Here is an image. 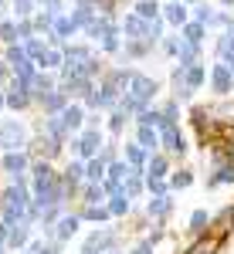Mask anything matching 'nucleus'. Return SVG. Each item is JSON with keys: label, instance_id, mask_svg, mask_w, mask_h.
I'll return each instance as SVG.
<instances>
[{"label": "nucleus", "instance_id": "aec40b11", "mask_svg": "<svg viewBox=\"0 0 234 254\" xmlns=\"http://www.w3.org/2000/svg\"><path fill=\"white\" fill-rule=\"evenodd\" d=\"M129 126H133V119L126 116L122 109H116V112L105 116V136H109V139H122V132H126Z\"/></svg>", "mask_w": 234, "mask_h": 254}, {"label": "nucleus", "instance_id": "8fccbe9b", "mask_svg": "<svg viewBox=\"0 0 234 254\" xmlns=\"http://www.w3.org/2000/svg\"><path fill=\"white\" fill-rule=\"evenodd\" d=\"M105 254H126V251H122V248H112V251H105Z\"/></svg>", "mask_w": 234, "mask_h": 254}, {"label": "nucleus", "instance_id": "de8ad7c7", "mask_svg": "<svg viewBox=\"0 0 234 254\" xmlns=\"http://www.w3.org/2000/svg\"><path fill=\"white\" fill-rule=\"evenodd\" d=\"M10 78H14V71H10V64H7V61H0V85H7Z\"/></svg>", "mask_w": 234, "mask_h": 254}, {"label": "nucleus", "instance_id": "72a5a7b5", "mask_svg": "<svg viewBox=\"0 0 234 254\" xmlns=\"http://www.w3.org/2000/svg\"><path fill=\"white\" fill-rule=\"evenodd\" d=\"M180 38H183V41H190V44H200V48H204L207 27H204V24H197V20H187V24L180 27Z\"/></svg>", "mask_w": 234, "mask_h": 254}, {"label": "nucleus", "instance_id": "412c9836", "mask_svg": "<svg viewBox=\"0 0 234 254\" xmlns=\"http://www.w3.org/2000/svg\"><path fill=\"white\" fill-rule=\"evenodd\" d=\"M194 180H197V173L190 170V166H176L173 173H170V193H183V190H190Z\"/></svg>", "mask_w": 234, "mask_h": 254}, {"label": "nucleus", "instance_id": "f704fd0d", "mask_svg": "<svg viewBox=\"0 0 234 254\" xmlns=\"http://www.w3.org/2000/svg\"><path fill=\"white\" fill-rule=\"evenodd\" d=\"M214 17H217V10L211 7V3H197V7H190V20H197V24H204L207 31H211V24H214Z\"/></svg>", "mask_w": 234, "mask_h": 254}, {"label": "nucleus", "instance_id": "c9c22d12", "mask_svg": "<svg viewBox=\"0 0 234 254\" xmlns=\"http://www.w3.org/2000/svg\"><path fill=\"white\" fill-rule=\"evenodd\" d=\"M136 126H153V129H159V126H163V112H159V105H150L146 112H139Z\"/></svg>", "mask_w": 234, "mask_h": 254}, {"label": "nucleus", "instance_id": "c85d7f7f", "mask_svg": "<svg viewBox=\"0 0 234 254\" xmlns=\"http://www.w3.org/2000/svg\"><path fill=\"white\" fill-rule=\"evenodd\" d=\"M78 200H81V203H105L109 193H105V187H102V183H88V180H85V183H81V190H78Z\"/></svg>", "mask_w": 234, "mask_h": 254}, {"label": "nucleus", "instance_id": "a211bd4d", "mask_svg": "<svg viewBox=\"0 0 234 254\" xmlns=\"http://www.w3.org/2000/svg\"><path fill=\"white\" fill-rule=\"evenodd\" d=\"M170 173H173V159L166 156L163 149H159V153H153V156H150V163H146V176H156V180H170Z\"/></svg>", "mask_w": 234, "mask_h": 254}, {"label": "nucleus", "instance_id": "1a4fd4ad", "mask_svg": "<svg viewBox=\"0 0 234 254\" xmlns=\"http://www.w3.org/2000/svg\"><path fill=\"white\" fill-rule=\"evenodd\" d=\"M176 193H163V196H146V203H143V214L150 217V220H170L176 207Z\"/></svg>", "mask_w": 234, "mask_h": 254}, {"label": "nucleus", "instance_id": "39448f33", "mask_svg": "<svg viewBox=\"0 0 234 254\" xmlns=\"http://www.w3.org/2000/svg\"><path fill=\"white\" fill-rule=\"evenodd\" d=\"M129 98H136L139 105H153V98L159 95V81L153 78V75H146V71H133V81H129V92H126Z\"/></svg>", "mask_w": 234, "mask_h": 254}, {"label": "nucleus", "instance_id": "6ab92c4d", "mask_svg": "<svg viewBox=\"0 0 234 254\" xmlns=\"http://www.w3.org/2000/svg\"><path fill=\"white\" fill-rule=\"evenodd\" d=\"M122 159H126L133 170H146V163H150V153L139 146L136 139H129V142H122Z\"/></svg>", "mask_w": 234, "mask_h": 254}, {"label": "nucleus", "instance_id": "423d86ee", "mask_svg": "<svg viewBox=\"0 0 234 254\" xmlns=\"http://www.w3.org/2000/svg\"><path fill=\"white\" fill-rule=\"evenodd\" d=\"M224 248H228V241L207 231V234L197 237V241H187V244H183L176 254H224Z\"/></svg>", "mask_w": 234, "mask_h": 254}, {"label": "nucleus", "instance_id": "37998d69", "mask_svg": "<svg viewBox=\"0 0 234 254\" xmlns=\"http://www.w3.org/2000/svg\"><path fill=\"white\" fill-rule=\"evenodd\" d=\"M126 254H156V248L150 244V241H146V237H139L133 248H126Z\"/></svg>", "mask_w": 234, "mask_h": 254}, {"label": "nucleus", "instance_id": "3c124183", "mask_svg": "<svg viewBox=\"0 0 234 254\" xmlns=\"http://www.w3.org/2000/svg\"><path fill=\"white\" fill-rule=\"evenodd\" d=\"M183 3H187V7H197V3H200V0H183Z\"/></svg>", "mask_w": 234, "mask_h": 254}, {"label": "nucleus", "instance_id": "f03ea898", "mask_svg": "<svg viewBox=\"0 0 234 254\" xmlns=\"http://www.w3.org/2000/svg\"><path fill=\"white\" fill-rule=\"evenodd\" d=\"M31 146V129L20 119H0V149L14 153V149H27Z\"/></svg>", "mask_w": 234, "mask_h": 254}, {"label": "nucleus", "instance_id": "4468645a", "mask_svg": "<svg viewBox=\"0 0 234 254\" xmlns=\"http://www.w3.org/2000/svg\"><path fill=\"white\" fill-rule=\"evenodd\" d=\"M170 88H173L170 95H173L180 105H187V102L194 98V88L187 85V75H183V68H180V64H170Z\"/></svg>", "mask_w": 234, "mask_h": 254}, {"label": "nucleus", "instance_id": "c03bdc74", "mask_svg": "<svg viewBox=\"0 0 234 254\" xmlns=\"http://www.w3.org/2000/svg\"><path fill=\"white\" fill-rule=\"evenodd\" d=\"M31 3H34V0H14V10H17V20H27V17H31Z\"/></svg>", "mask_w": 234, "mask_h": 254}, {"label": "nucleus", "instance_id": "f8f14e48", "mask_svg": "<svg viewBox=\"0 0 234 254\" xmlns=\"http://www.w3.org/2000/svg\"><path fill=\"white\" fill-rule=\"evenodd\" d=\"M211 220H214V214H211L207 207H197V210H190V217H187V237H190V241L204 237L207 231H211Z\"/></svg>", "mask_w": 234, "mask_h": 254}, {"label": "nucleus", "instance_id": "a18cd8bd", "mask_svg": "<svg viewBox=\"0 0 234 254\" xmlns=\"http://www.w3.org/2000/svg\"><path fill=\"white\" fill-rule=\"evenodd\" d=\"M221 153H224V159L234 166V136H228L224 142H221Z\"/></svg>", "mask_w": 234, "mask_h": 254}, {"label": "nucleus", "instance_id": "e433bc0d", "mask_svg": "<svg viewBox=\"0 0 234 254\" xmlns=\"http://www.w3.org/2000/svg\"><path fill=\"white\" fill-rule=\"evenodd\" d=\"M0 41L10 48V44H20V34H17V20H3L0 24Z\"/></svg>", "mask_w": 234, "mask_h": 254}, {"label": "nucleus", "instance_id": "f3484780", "mask_svg": "<svg viewBox=\"0 0 234 254\" xmlns=\"http://www.w3.org/2000/svg\"><path fill=\"white\" fill-rule=\"evenodd\" d=\"M133 139H136L150 156L159 153V129H153V126H136V122H133Z\"/></svg>", "mask_w": 234, "mask_h": 254}, {"label": "nucleus", "instance_id": "bb28decb", "mask_svg": "<svg viewBox=\"0 0 234 254\" xmlns=\"http://www.w3.org/2000/svg\"><path fill=\"white\" fill-rule=\"evenodd\" d=\"M126 196L129 200L146 196V170H133V173L126 176Z\"/></svg>", "mask_w": 234, "mask_h": 254}, {"label": "nucleus", "instance_id": "603ef678", "mask_svg": "<svg viewBox=\"0 0 234 254\" xmlns=\"http://www.w3.org/2000/svg\"><path fill=\"white\" fill-rule=\"evenodd\" d=\"M221 3H224V7H234V0H221Z\"/></svg>", "mask_w": 234, "mask_h": 254}, {"label": "nucleus", "instance_id": "ddd939ff", "mask_svg": "<svg viewBox=\"0 0 234 254\" xmlns=\"http://www.w3.org/2000/svg\"><path fill=\"white\" fill-rule=\"evenodd\" d=\"M119 27H122V38H126V41H143V38H146V31H150V20H143L136 10H129L126 17L119 20Z\"/></svg>", "mask_w": 234, "mask_h": 254}, {"label": "nucleus", "instance_id": "09e8293b", "mask_svg": "<svg viewBox=\"0 0 234 254\" xmlns=\"http://www.w3.org/2000/svg\"><path fill=\"white\" fill-rule=\"evenodd\" d=\"M7 109V88H0V112Z\"/></svg>", "mask_w": 234, "mask_h": 254}, {"label": "nucleus", "instance_id": "f257e3e1", "mask_svg": "<svg viewBox=\"0 0 234 254\" xmlns=\"http://www.w3.org/2000/svg\"><path fill=\"white\" fill-rule=\"evenodd\" d=\"M159 149L173 159V163L190 156V139H187V132H183V126L163 122V126H159Z\"/></svg>", "mask_w": 234, "mask_h": 254}, {"label": "nucleus", "instance_id": "79ce46f5", "mask_svg": "<svg viewBox=\"0 0 234 254\" xmlns=\"http://www.w3.org/2000/svg\"><path fill=\"white\" fill-rule=\"evenodd\" d=\"M214 173H217V180H221V187H234V166H231V163L217 166Z\"/></svg>", "mask_w": 234, "mask_h": 254}, {"label": "nucleus", "instance_id": "49530a36", "mask_svg": "<svg viewBox=\"0 0 234 254\" xmlns=\"http://www.w3.org/2000/svg\"><path fill=\"white\" fill-rule=\"evenodd\" d=\"M204 190H221V180L214 170H207V176H204Z\"/></svg>", "mask_w": 234, "mask_h": 254}, {"label": "nucleus", "instance_id": "4c0bfd02", "mask_svg": "<svg viewBox=\"0 0 234 254\" xmlns=\"http://www.w3.org/2000/svg\"><path fill=\"white\" fill-rule=\"evenodd\" d=\"M24 51H27V58L38 64L41 58H44V51H48V41H41V38H31L27 44H24Z\"/></svg>", "mask_w": 234, "mask_h": 254}, {"label": "nucleus", "instance_id": "473e14b6", "mask_svg": "<svg viewBox=\"0 0 234 254\" xmlns=\"http://www.w3.org/2000/svg\"><path fill=\"white\" fill-rule=\"evenodd\" d=\"M105 176H109V163H105L102 156H95V159L85 163V180H88V183H102Z\"/></svg>", "mask_w": 234, "mask_h": 254}, {"label": "nucleus", "instance_id": "0eeeda50", "mask_svg": "<svg viewBox=\"0 0 234 254\" xmlns=\"http://www.w3.org/2000/svg\"><path fill=\"white\" fill-rule=\"evenodd\" d=\"M31 163H34V159H31L27 149H14V153H3V156H0V170L14 180V176H27L31 173Z\"/></svg>", "mask_w": 234, "mask_h": 254}, {"label": "nucleus", "instance_id": "c756f323", "mask_svg": "<svg viewBox=\"0 0 234 254\" xmlns=\"http://www.w3.org/2000/svg\"><path fill=\"white\" fill-rule=\"evenodd\" d=\"M31 244V224L24 220L17 227H10V234H7V248H14V251H24Z\"/></svg>", "mask_w": 234, "mask_h": 254}, {"label": "nucleus", "instance_id": "9d476101", "mask_svg": "<svg viewBox=\"0 0 234 254\" xmlns=\"http://www.w3.org/2000/svg\"><path fill=\"white\" fill-rule=\"evenodd\" d=\"M85 119H88V109L81 105V102H68L65 109H61V122H65V129L78 136L81 129H85Z\"/></svg>", "mask_w": 234, "mask_h": 254}, {"label": "nucleus", "instance_id": "5701e85b", "mask_svg": "<svg viewBox=\"0 0 234 254\" xmlns=\"http://www.w3.org/2000/svg\"><path fill=\"white\" fill-rule=\"evenodd\" d=\"M68 102H72V98L65 95L61 88H55V92H48V95L41 98L38 105H41V109H44V116H61V109H65Z\"/></svg>", "mask_w": 234, "mask_h": 254}, {"label": "nucleus", "instance_id": "4be33fe9", "mask_svg": "<svg viewBox=\"0 0 234 254\" xmlns=\"http://www.w3.org/2000/svg\"><path fill=\"white\" fill-rule=\"evenodd\" d=\"M105 207H109V214H112V220H126V217L133 214L136 207H133V200L126 193H116V196H109L105 200Z\"/></svg>", "mask_w": 234, "mask_h": 254}, {"label": "nucleus", "instance_id": "7ed1b4c3", "mask_svg": "<svg viewBox=\"0 0 234 254\" xmlns=\"http://www.w3.org/2000/svg\"><path fill=\"white\" fill-rule=\"evenodd\" d=\"M112 248H122L119 227H95L81 241V254H105V251H112Z\"/></svg>", "mask_w": 234, "mask_h": 254}, {"label": "nucleus", "instance_id": "393cba45", "mask_svg": "<svg viewBox=\"0 0 234 254\" xmlns=\"http://www.w3.org/2000/svg\"><path fill=\"white\" fill-rule=\"evenodd\" d=\"M200 58V44H190V41H180V51H176L173 64H180V68H190V64H197Z\"/></svg>", "mask_w": 234, "mask_h": 254}, {"label": "nucleus", "instance_id": "58836bf2", "mask_svg": "<svg viewBox=\"0 0 234 254\" xmlns=\"http://www.w3.org/2000/svg\"><path fill=\"white\" fill-rule=\"evenodd\" d=\"M159 112H163V122H176V126H180V102H176L173 95L159 105Z\"/></svg>", "mask_w": 234, "mask_h": 254}, {"label": "nucleus", "instance_id": "a19ab883", "mask_svg": "<svg viewBox=\"0 0 234 254\" xmlns=\"http://www.w3.org/2000/svg\"><path fill=\"white\" fill-rule=\"evenodd\" d=\"M180 31H176V34H166V38L159 41V51H163V55H166V58H176V51H180Z\"/></svg>", "mask_w": 234, "mask_h": 254}, {"label": "nucleus", "instance_id": "dca6fc26", "mask_svg": "<svg viewBox=\"0 0 234 254\" xmlns=\"http://www.w3.org/2000/svg\"><path fill=\"white\" fill-rule=\"evenodd\" d=\"M78 227H81V217L72 214V210H65V214L58 217V224H55V241L68 244V241H72V237L78 234Z\"/></svg>", "mask_w": 234, "mask_h": 254}, {"label": "nucleus", "instance_id": "6e6552de", "mask_svg": "<svg viewBox=\"0 0 234 254\" xmlns=\"http://www.w3.org/2000/svg\"><path fill=\"white\" fill-rule=\"evenodd\" d=\"M27 153H31V159H44V163H55V159L65 153V142H58V139H48V136H38V139H31Z\"/></svg>", "mask_w": 234, "mask_h": 254}, {"label": "nucleus", "instance_id": "20e7f679", "mask_svg": "<svg viewBox=\"0 0 234 254\" xmlns=\"http://www.w3.org/2000/svg\"><path fill=\"white\" fill-rule=\"evenodd\" d=\"M207 92L214 98H228L234 95V71L228 61H214L211 71H207Z\"/></svg>", "mask_w": 234, "mask_h": 254}, {"label": "nucleus", "instance_id": "b1692460", "mask_svg": "<svg viewBox=\"0 0 234 254\" xmlns=\"http://www.w3.org/2000/svg\"><path fill=\"white\" fill-rule=\"evenodd\" d=\"M81 220H88V224H109L112 214H109V207L105 203H81V210H78Z\"/></svg>", "mask_w": 234, "mask_h": 254}, {"label": "nucleus", "instance_id": "cd10ccee", "mask_svg": "<svg viewBox=\"0 0 234 254\" xmlns=\"http://www.w3.org/2000/svg\"><path fill=\"white\" fill-rule=\"evenodd\" d=\"M207 61H197V64H190V68H183V75H187V85L194 88V92H200L204 85H207Z\"/></svg>", "mask_w": 234, "mask_h": 254}, {"label": "nucleus", "instance_id": "a878e982", "mask_svg": "<svg viewBox=\"0 0 234 254\" xmlns=\"http://www.w3.org/2000/svg\"><path fill=\"white\" fill-rule=\"evenodd\" d=\"M214 55H217V61H228V64H234V31H224V34H217V41H214Z\"/></svg>", "mask_w": 234, "mask_h": 254}, {"label": "nucleus", "instance_id": "9b49d317", "mask_svg": "<svg viewBox=\"0 0 234 254\" xmlns=\"http://www.w3.org/2000/svg\"><path fill=\"white\" fill-rule=\"evenodd\" d=\"M211 234L231 241L234 234V203H224L221 210H214V220H211Z\"/></svg>", "mask_w": 234, "mask_h": 254}, {"label": "nucleus", "instance_id": "2f4dec72", "mask_svg": "<svg viewBox=\"0 0 234 254\" xmlns=\"http://www.w3.org/2000/svg\"><path fill=\"white\" fill-rule=\"evenodd\" d=\"M38 68H44V71H61L65 68V48H48L44 58L38 61Z\"/></svg>", "mask_w": 234, "mask_h": 254}, {"label": "nucleus", "instance_id": "7c9ffc66", "mask_svg": "<svg viewBox=\"0 0 234 254\" xmlns=\"http://www.w3.org/2000/svg\"><path fill=\"white\" fill-rule=\"evenodd\" d=\"M133 10H136L143 20H159L163 17V3H159V0H136Z\"/></svg>", "mask_w": 234, "mask_h": 254}, {"label": "nucleus", "instance_id": "2eb2a0df", "mask_svg": "<svg viewBox=\"0 0 234 254\" xmlns=\"http://www.w3.org/2000/svg\"><path fill=\"white\" fill-rule=\"evenodd\" d=\"M163 20H166V27H183L187 20H190V7L183 3V0H166L163 3Z\"/></svg>", "mask_w": 234, "mask_h": 254}, {"label": "nucleus", "instance_id": "ea45409f", "mask_svg": "<svg viewBox=\"0 0 234 254\" xmlns=\"http://www.w3.org/2000/svg\"><path fill=\"white\" fill-rule=\"evenodd\" d=\"M133 173V166L126 163V159H116V163H109V180H119V183H126V176Z\"/></svg>", "mask_w": 234, "mask_h": 254}, {"label": "nucleus", "instance_id": "864d4df0", "mask_svg": "<svg viewBox=\"0 0 234 254\" xmlns=\"http://www.w3.org/2000/svg\"><path fill=\"white\" fill-rule=\"evenodd\" d=\"M231 71H234V64H231Z\"/></svg>", "mask_w": 234, "mask_h": 254}]
</instances>
